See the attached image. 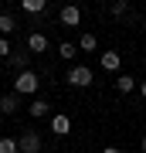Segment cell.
Segmentation results:
<instances>
[{"label": "cell", "mask_w": 146, "mask_h": 153, "mask_svg": "<svg viewBox=\"0 0 146 153\" xmlns=\"http://www.w3.org/2000/svg\"><path fill=\"white\" fill-rule=\"evenodd\" d=\"M38 85H41V78H38V71H21V75L14 78V92L17 95H38Z\"/></svg>", "instance_id": "obj_1"}, {"label": "cell", "mask_w": 146, "mask_h": 153, "mask_svg": "<svg viewBox=\"0 0 146 153\" xmlns=\"http://www.w3.org/2000/svg\"><path fill=\"white\" fill-rule=\"evenodd\" d=\"M65 82L75 85V88H88V85L95 82V75H92V68H88V65H75V68L65 75Z\"/></svg>", "instance_id": "obj_2"}, {"label": "cell", "mask_w": 146, "mask_h": 153, "mask_svg": "<svg viewBox=\"0 0 146 153\" xmlns=\"http://www.w3.org/2000/svg\"><path fill=\"white\" fill-rule=\"evenodd\" d=\"M17 143H21V153H44V150H41L38 129H24L21 136H17Z\"/></svg>", "instance_id": "obj_3"}, {"label": "cell", "mask_w": 146, "mask_h": 153, "mask_svg": "<svg viewBox=\"0 0 146 153\" xmlns=\"http://www.w3.org/2000/svg\"><path fill=\"white\" fill-rule=\"evenodd\" d=\"M58 21L65 24V27H78V24H82V10H78L75 4H65V7L58 10Z\"/></svg>", "instance_id": "obj_4"}, {"label": "cell", "mask_w": 146, "mask_h": 153, "mask_svg": "<svg viewBox=\"0 0 146 153\" xmlns=\"http://www.w3.org/2000/svg\"><path fill=\"white\" fill-rule=\"evenodd\" d=\"M7 65H10L17 75H21V71H31V55H27V51H14V55L7 58Z\"/></svg>", "instance_id": "obj_5"}, {"label": "cell", "mask_w": 146, "mask_h": 153, "mask_svg": "<svg viewBox=\"0 0 146 153\" xmlns=\"http://www.w3.org/2000/svg\"><path fill=\"white\" fill-rule=\"evenodd\" d=\"M27 51H31V55H44V51H48V38H44L41 31L27 34Z\"/></svg>", "instance_id": "obj_6"}, {"label": "cell", "mask_w": 146, "mask_h": 153, "mask_svg": "<svg viewBox=\"0 0 146 153\" xmlns=\"http://www.w3.org/2000/svg\"><path fill=\"white\" fill-rule=\"evenodd\" d=\"M51 133H54V136H68V133H71V119H68L65 112L51 116Z\"/></svg>", "instance_id": "obj_7"}, {"label": "cell", "mask_w": 146, "mask_h": 153, "mask_svg": "<svg viewBox=\"0 0 146 153\" xmlns=\"http://www.w3.org/2000/svg\"><path fill=\"white\" fill-rule=\"evenodd\" d=\"M119 61H122V55H119V51H102L99 65H102L105 71H119Z\"/></svg>", "instance_id": "obj_8"}, {"label": "cell", "mask_w": 146, "mask_h": 153, "mask_svg": "<svg viewBox=\"0 0 146 153\" xmlns=\"http://www.w3.org/2000/svg\"><path fill=\"white\" fill-rule=\"evenodd\" d=\"M133 88H139V82H136L133 75H119V78H116V92H119V95H129Z\"/></svg>", "instance_id": "obj_9"}, {"label": "cell", "mask_w": 146, "mask_h": 153, "mask_svg": "<svg viewBox=\"0 0 146 153\" xmlns=\"http://www.w3.org/2000/svg\"><path fill=\"white\" fill-rule=\"evenodd\" d=\"M27 112H31V116H34V119H44V116H48V112H51V105H48V102H44V99H34V102H31V105H27Z\"/></svg>", "instance_id": "obj_10"}, {"label": "cell", "mask_w": 146, "mask_h": 153, "mask_svg": "<svg viewBox=\"0 0 146 153\" xmlns=\"http://www.w3.org/2000/svg\"><path fill=\"white\" fill-rule=\"evenodd\" d=\"M17 31V21L10 14H0V38H7V34H14Z\"/></svg>", "instance_id": "obj_11"}, {"label": "cell", "mask_w": 146, "mask_h": 153, "mask_svg": "<svg viewBox=\"0 0 146 153\" xmlns=\"http://www.w3.org/2000/svg\"><path fill=\"white\" fill-rule=\"evenodd\" d=\"M58 55L65 58V61H71V58L78 55V44H75V41H61V44H58Z\"/></svg>", "instance_id": "obj_12"}, {"label": "cell", "mask_w": 146, "mask_h": 153, "mask_svg": "<svg viewBox=\"0 0 146 153\" xmlns=\"http://www.w3.org/2000/svg\"><path fill=\"white\" fill-rule=\"evenodd\" d=\"M0 153H21L17 136H0Z\"/></svg>", "instance_id": "obj_13"}, {"label": "cell", "mask_w": 146, "mask_h": 153, "mask_svg": "<svg viewBox=\"0 0 146 153\" xmlns=\"http://www.w3.org/2000/svg\"><path fill=\"white\" fill-rule=\"evenodd\" d=\"M95 48H99L95 34H82V38H78V51H95Z\"/></svg>", "instance_id": "obj_14"}, {"label": "cell", "mask_w": 146, "mask_h": 153, "mask_svg": "<svg viewBox=\"0 0 146 153\" xmlns=\"http://www.w3.org/2000/svg\"><path fill=\"white\" fill-rule=\"evenodd\" d=\"M21 7H24L27 14H44V10H48V4H44V0H24Z\"/></svg>", "instance_id": "obj_15"}, {"label": "cell", "mask_w": 146, "mask_h": 153, "mask_svg": "<svg viewBox=\"0 0 146 153\" xmlns=\"http://www.w3.org/2000/svg\"><path fill=\"white\" fill-rule=\"evenodd\" d=\"M0 109H4L7 116H14L17 112V95H4V99H0Z\"/></svg>", "instance_id": "obj_16"}, {"label": "cell", "mask_w": 146, "mask_h": 153, "mask_svg": "<svg viewBox=\"0 0 146 153\" xmlns=\"http://www.w3.org/2000/svg\"><path fill=\"white\" fill-rule=\"evenodd\" d=\"M109 10H112V17H122L126 10H129V4H126V0H116V4L109 7Z\"/></svg>", "instance_id": "obj_17"}, {"label": "cell", "mask_w": 146, "mask_h": 153, "mask_svg": "<svg viewBox=\"0 0 146 153\" xmlns=\"http://www.w3.org/2000/svg\"><path fill=\"white\" fill-rule=\"evenodd\" d=\"M10 55H14V51H10V41L0 38V58H10Z\"/></svg>", "instance_id": "obj_18"}, {"label": "cell", "mask_w": 146, "mask_h": 153, "mask_svg": "<svg viewBox=\"0 0 146 153\" xmlns=\"http://www.w3.org/2000/svg\"><path fill=\"white\" fill-rule=\"evenodd\" d=\"M102 153H122V150H116V146H105V150H102Z\"/></svg>", "instance_id": "obj_19"}, {"label": "cell", "mask_w": 146, "mask_h": 153, "mask_svg": "<svg viewBox=\"0 0 146 153\" xmlns=\"http://www.w3.org/2000/svg\"><path fill=\"white\" fill-rule=\"evenodd\" d=\"M139 95H143V99H146V82H139Z\"/></svg>", "instance_id": "obj_20"}, {"label": "cell", "mask_w": 146, "mask_h": 153, "mask_svg": "<svg viewBox=\"0 0 146 153\" xmlns=\"http://www.w3.org/2000/svg\"><path fill=\"white\" fill-rule=\"evenodd\" d=\"M139 150H143V153H146V136H143V143H139Z\"/></svg>", "instance_id": "obj_21"}, {"label": "cell", "mask_w": 146, "mask_h": 153, "mask_svg": "<svg viewBox=\"0 0 146 153\" xmlns=\"http://www.w3.org/2000/svg\"><path fill=\"white\" fill-rule=\"evenodd\" d=\"M143 31H146V17H143Z\"/></svg>", "instance_id": "obj_22"}]
</instances>
